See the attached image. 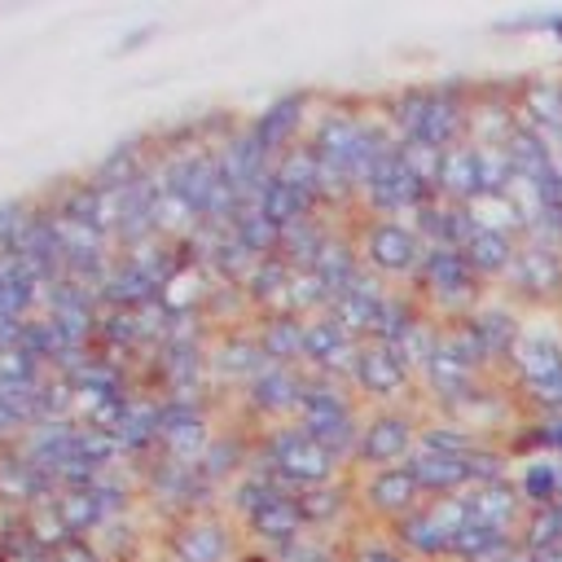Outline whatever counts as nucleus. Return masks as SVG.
Returning <instances> with one entry per match:
<instances>
[{
	"label": "nucleus",
	"mask_w": 562,
	"mask_h": 562,
	"mask_svg": "<svg viewBox=\"0 0 562 562\" xmlns=\"http://www.w3.org/2000/svg\"><path fill=\"white\" fill-rule=\"evenodd\" d=\"M215 162H220V176L224 184L250 206L259 198V189L272 180V158L259 149V140L250 136L246 123H237L220 145H215Z\"/></svg>",
	"instance_id": "obj_16"
},
{
	"label": "nucleus",
	"mask_w": 562,
	"mask_h": 562,
	"mask_svg": "<svg viewBox=\"0 0 562 562\" xmlns=\"http://www.w3.org/2000/svg\"><path fill=\"white\" fill-rule=\"evenodd\" d=\"M347 562H413V558L382 527H369L347 536Z\"/></svg>",
	"instance_id": "obj_39"
},
{
	"label": "nucleus",
	"mask_w": 562,
	"mask_h": 562,
	"mask_svg": "<svg viewBox=\"0 0 562 562\" xmlns=\"http://www.w3.org/2000/svg\"><path fill=\"white\" fill-rule=\"evenodd\" d=\"M272 562H347V536H325V531H303L299 540L281 544L268 553Z\"/></svg>",
	"instance_id": "obj_38"
},
{
	"label": "nucleus",
	"mask_w": 562,
	"mask_h": 562,
	"mask_svg": "<svg viewBox=\"0 0 562 562\" xmlns=\"http://www.w3.org/2000/svg\"><path fill=\"white\" fill-rule=\"evenodd\" d=\"M250 334L259 342V351L268 356V364H290L303 369V347H307V321L294 312H277V316H255Z\"/></svg>",
	"instance_id": "obj_25"
},
{
	"label": "nucleus",
	"mask_w": 562,
	"mask_h": 562,
	"mask_svg": "<svg viewBox=\"0 0 562 562\" xmlns=\"http://www.w3.org/2000/svg\"><path fill=\"white\" fill-rule=\"evenodd\" d=\"M272 176H277L281 184L303 189V193H312V198L321 202V158H316V149H312L307 140L290 145V149L272 162Z\"/></svg>",
	"instance_id": "obj_36"
},
{
	"label": "nucleus",
	"mask_w": 562,
	"mask_h": 562,
	"mask_svg": "<svg viewBox=\"0 0 562 562\" xmlns=\"http://www.w3.org/2000/svg\"><path fill=\"white\" fill-rule=\"evenodd\" d=\"M422 413L417 404H395V408H369L364 426H360V448H356V465L351 474H369V470H391L404 465L417 452L422 439Z\"/></svg>",
	"instance_id": "obj_6"
},
{
	"label": "nucleus",
	"mask_w": 562,
	"mask_h": 562,
	"mask_svg": "<svg viewBox=\"0 0 562 562\" xmlns=\"http://www.w3.org/2000/svg\"><path fill=\"white\" fill-rule=\"evenodd\" d=\"M0 562H53V549H44L18 518V527L9 536H0Z\"/></svg>",
	"instance_id": "obj_41"
},
{
	"label": "nucleus",
	"mask_w": 562,
	"mask_h": 562,
	"mask_svg": "<svg viewBox=\"0 0 562 562\" xmlns=\"http://www.w3.org/2000/svg\"><path fill=\"white\" fill-rule=\"evenodd\" d=\"M351 391L360 404L369 408H395V404H413V395L422 391L417 386V373L404 364V356L386 342H360V356L351 364Z\"/></svg>",
	"instance_id": "obj_9"
},
{
	"label": "nucleus",
	"mask_w": 562,
	"mask_h": 562,
	"mask_svg": "<svg viewBox=\"0 0 562 562\" xmlns=\"http://www.w3.org/2000/svg\"><path fill=\"white\" fill-rule=\"evenodd\" d=\"M470 83H430V88H400L382 101V119L391 123L400 145H430L448 154L452 145L470 140Z\"/></svg>",
	"instance_id": "obj_1"
},
{
	"label": "nucleus",
	"mask_w": 562,
	"mask_h": 562,
	"mask_svg": "<svg viewBox=\"0 0 562 562\" xmlns=\"http://www.w3.org/2000/svg\"><path fill=\"white\" fill-rule=\"evenodd\" d=\"M514 544H518V536H505V531L483 527V522H465L452 536L448 562H501V558L514 553Z\"/></svg>",
	"instance_id": "obj_34"
},
{
	"label": "nucleus",
	"mask_w": 562,
	"mask_h": 562,
	"mask_svg": "<svg viewBox=\"0 0 562 562\" xmlns=\"http://www.w3.org/2000/svg\"><path fill=\"white\" fill-rule=\"evenodd\" d=\"M53 505H57V514H61L70 540H97V536H101V527H105V509L97 505L92 487H66V492L53 496Z\"/></svg>",
	"instance_id": "obj_35"
},
{
	"label": "nucleus",
	"mask_w": 562,
	"mask_h": 562,
	"mask_svg": "<svg viewBox=\"0 0 562 562\" xmlns=\"http://www.w3.org/2000/svg\"><path fill=\"white\" fill-rule=\"evenodd\" d=\"M255 206L277 224V228H290V224H299V220H312V215H321L325 206L312 198V193H303V189H290V184H281L277 176L259 189V198H255Z\"/></svg>",
	"instance_id": "obj_33"
},
{
	"label": "nucleus",
	"mask_w": 562,
	"mask_h": 562,
	"mask_svg": "<svg viewBox=\"0 0 562 562\" xmlns=\"http://www.w3.org/2000/svg\"><path fill=\"white\" fill-rule=\"evenodd\" d=\"M342 470L356 465V448H360V426H364V404L356 400L351 382L338 378H321L307 373V391H303V408L294 417Z\"/></svg>",
	"instance_id": "obj_2"
},
{
	"label": "nucleus",
	"mask_w": 562,
	"mask_h": 562,
	"mask_svg": "<svg viewBox=\"0 0 562 562\" xmlns=\"http://www.w3.org/2000/svg\"><path fill=\"white\" fill-rule=\"evenodd\" d=\"M31 211H35L31 198H9V202H0V255H13V250H18V241H22L26 224H31Z\"/></svg>",
	"instance_id": "obj_40"
},
{
	"label": "nucleus",
	"mask_w": 562,
	"mask_h": 562,
	"mask_svg": "<svg viewBox=\"0 0 562 562\" xmlns=\"http://www.w3.org/2000/svg\"><path fill=\"white\" fill-rule=\"evenodd\" d=\"M299 509H303L307 531H325V536H338L342 531V536H351L342 522L351 514H360L356 509V474H342L334 483H321V487L299 492Z\"/></svg>",
	"instance_id": "obj_21"
},
{
	"label": "nucleus",
	"mask_w": 562,
	"mask_h": 562,
	"mask_svg": "<svg viewBox=\"0 0 562 562\" xmlns=\"http://www.w3.org/2000/svg\"><path fill=\"white\" fill-rule=\"evenodd\" d=\"M514 487H518V496H522L527 509H553V505H562V457L531 452L514 470Z\"/></svg>",
	"instance_id": "obj_30"
},
{
	"label": "nucleus",
	"mask_w": 562,
	"mask_h": 562,
	"mask_svg": "<svg viewBox=\"0 0 562 562\" xmlns=\"http://www.w3.org/2000/svg\"><path fill=\"white\" fill-rule=\"evenodd\" d=\"M237 531L241 522L224 509H202V514H184L176 522H167L162 536V553L171 562H237Z\"/></svg>",
	"instance_id": "obj_8"
},
{
	"label": "nucleus",
	"mask_w": 562,
	"mask_h": 562,
	"mask_svg": "<svg viewBox=\"0 0 562 562\" xmlns=\"http://www.w3.org/2000/svg\"><path fill=\"white\" fill-rule=\"evenodd\" d=\"M53 562H105V553L97 549V540H66L61 549H53Z\"/></svg>",
	"instance_id": "obj_43"
},
{
	"label": "nucleus",
	"mask_w": 562,
	"mask_h": 562,
	"mask_svg": "<svg viewBox=\"0 0 562 562\" xmlns=\"http://www.w3.org/2000/svg\"><path fill=\"white\" fill-rule=\"evenodd\" d=\"M290 285H294V268L281 255H272L250 268V277L241 281V294L255 316H277V312H290Z\"/></svg>",
	"instance_id": "obj_28"
},
{
	"label": "nucleus",
	"mask_w": 562,
	"mask_h": 562,
	"mask_svg": "<svg viewBox=\"0 0 562 562\" xmlns=\"http://www.w3.org/2000/svg\"><path fill=\"white\" fill-rule=\"evenodd\" d=\"M518 312H522V307H514L505 294H487L470 316L457 321V325L470 334L474 351L483 356L487 373H505V364H509V356H514V347H518V338H522V329H527V321H522Z\"/></svg>",
	"instance_id": "obj_11"
},
{
	"label": "nucleus",
	"mask_w": 562,
	"mask_h": 562,
	"mask_svg": "<svg viewBox=\"0 0 562 562\" xmlns=\"http://www.w3.org/2000/svg\"><path fill=\"white\" fill-rule=\"evenodd\" d=\"M413 562H448V549H452V531L443 527V518L435 514V505L426 501L422 509H413V514H404L400 522H391V527H382Z\"/></svg>",
	"instance_id": "obj_22"
},
{
	"label": "nucleus",
	"mask_w": 562,
	"mask_h": 562,
	"mask_svg": "<svg viewBox=\"0 0 562 562\" xmlns=\"http://www.w3.org/2000/svg\"><path fill=\"white\" fill-rule=\"evenodd\" d=\"M241 531H246V540H250L255 549H263V553H277L281 544L299 540V536L307 531L303 509H299V496H272L268 505H259V509L241 522Z\"/></svg>",
	"instance_id": "obj_24"
},
{
	"label": "nucleus",
	"mask_w": 562,
	"mask_h": 562,
	"mask_svg": "<svg viewBox=\"0 0 562 562\" xmlns=\"http://www.w3.org/2000/svg\"><path fill=\"white\" fill-rule=\"evenodd\" d=\"M356 356H360V338H356V334H347L329 312L307 321V347H303V369H307V373H321V378H338V382H347V378H351Z\"/></svg>",
	"instance_id": "obj_17"
},
{
	"label": "nucleus",
	"mask_w": 562,
	"mask_h": 562,
	"mask_svg": "<svg viewBox=\"0 0 562 562\" xmlns=\"http://www.w3.org/2000/svg\"><path fill=\"white\" fill-rule=\"evenodd\" d=\"M356 250H360V263L391 281V285H413L422 259H426V241L422 233L413 228V220H373V215H360L356 228Z\"/></svg>",
	"instance_id": "obj_5"
},
{
	"label": "nucleus",
	"mask_w": 562,
	"mask_h": 562,
	"mask_svg": "<svg viewBox=\"0 0 562 562\" xmlns=\"http://www.w3.org/2000/svg\"><path fill=\"white\" fill-rule=\"evenodd\" d=\"M501 562H536V553H531V549H522V544H514V553H509V558H501Z\"/></svg>",
	"instance_id": "obj_44"
},
{
	"label": "nucleus",
	"mask_w": 562,
	"mask_h": 562,
	"mask_svg": "<svg viewBox=\"0 0 562 562\" xmlns=\"http://www.w3.org/2000/svg\"><path fill=\"white\" fill-rule=\"evenodd\" d=\"M422 505H426V492L417 487V479H413L408 465L356 474V509L373 527H391V522H400L404 514H413Z\"/></svg>",
	"instance_id": "obj_13"
},
{
	"label": "nucleus",
	"mask_w": 562,
	"mask_h": 562,
	"mask_svg": "<svg viewBox=\"0 0 562 562\" xmlns=\"http://www.w3.org/2000/svg\"><path fill=\"white\" fill-rule=\"evenodd\" d=\"M250 457H255V426H215V435H211L198 470H202V479L211 487L224 492L233 479L246 474Z\"/></svg>",
	"instance_id": "obj_20"
},
{
	"label": "nucleus",
	"mask_w": 562,
	"mask_h": 562,
	"mask_svg": "<svg viewBox=\"0 0 562 562\" xmlns=\"http://www.w3.org/2000/svg\"><path fill=\"white\" fill-rule=\"evenodd\" d=\"M364 123H369V110H356L347 101H334V105H321L312 114V127H307V145L316 149L321 167L325 171H338L351 180V158L360 149V136H364ZM356 184V180H351Z\"/></svg>",
	"instance_id": "obj_12"
},
{
	"label": "nucleus",
	"mask_w": 562,
	"mask_h": 562,
	"mask_svg": "<svg viewBox=\"0 0 562 562\" xmlns=\"http://www.w3.org/2000/svg\"><path fill=\"white\" fill-rule=\"evenodd\" d=\"M408 290L417 294V303L439 325H452V321L470 316L487 299V281L470 268V259L461 250H448V246H426V259H422Z\"/></svg>",
	"instance_id": "obj_3"
},
{
	"label": "nucleus",
	"mask_w": 562,
	"mask_h": 562,
	"mask_svg": "<svg viewBox=\"0 0 562 562\" xmlns=\"http://www.w3.org/2000/svg\"><path fill=\"white\" fill-rule=\"evenodd\" d=\"M211 435H215L211 400H162V430H158V452L162 457L198 465Z\"/></svg>",
	"instance_id": "obj_15"
},
{
	"label": "nucleus",
	"mask_w": 562,
	"mask_h": 562,
	"mask_svg": "<svg viewBox=\"0 0 562 562\" xmlns=\"http://www.w3.org/2000/svg\"><path fill=\"white\" fill-rule=\"evenodd\" d=\"M57 496V483L13 443V448H0V509H13L18 518L44 501Z\"/></svg>",
	"instance_id": "obj_19"
},
{
	"label": "nucleus",
	"mask_w": 562,
	"mask_h": 562,
	"mask_svg": "<svg viewBox=\"0 0 562 562\" xmlns=\"http://www.w3.org/2000/svg\"><path fill=\"white\" fill-rule=\"evenodd\" d=\"M31 426H26V417L0 395V448H13V443H22V435H26Z\"/></svg>",
	"instance_id": "obj_42"
},
{
	"label": "nucleus",
	"mask_w": 562,
	"mask_h": 562,
	"mask_svg": "<svg viewBox=\"0 0 562 562\" xmlns=\"http://www.w3.org/2000/svg\"><path fill=\"white\" fill-rule=\"evenodd\" d=\"M501 294L514 307H562V246L522 237L509 272L501 277Z\"/></svg>",
	"instance_id": "obj_7"
},
{
	"label": "nucleus",
	"mask_w": 562,
	"mask_h": 562,
	"mask_svg": "<svg viewBox=\"0 0 562 562\" xmlns=\"http://www.w3.org/2000/svg\"><path fill=\"white\" fill-rule=\"evenodd\" d=\"M255 461H263L290 492H307V487H321V483H334V479L351 474L299 422L255 430Z\"/></svg>",
	"instance_id": "obj_4"
},
{
	"label": "nucleus",
	"mask_w": 562,
	"mask_h": 562,
	"mask_svg": "<svg viewBox=\"0 0 562 562\" xmlns=\"http://www.w3.org/2000/svg\"><path fill=\"white\" fill-rule=\"evenodd\" d=\"M316 97L312 92H281V97H272L246 127H250V136L259 140V149L277 162L290 145H299L303 136H307V127H312V114H316V105H312Z\"/></svg>",
	"instance_id": "obj_14"
},
{
	"label": "nucleus",
	"mask_w": 562,
	"mask_h": 562,
	"mask_svg": "<svg viewBox=\"0 0 562 562\" xmlns=\"http://www.w3.org/2000/svg\"><path fill=\"white\" fill-rule=\"evenodd\" d=\"M268 369V356L259 351L250 325H237V329H220L211 334V378L224 386V391H241L250 378H259Z\"/></svg>",
	"instance_id": "obj_18"
},
{
	"label": "nucleus",
	"mask_w": 562,
	"mask_h": 562,
	"mask_svg": "<svg viewBox=\"0 0 562 562\" xmlns=\"http://www.w3.org/2000/svg\"><path fill=\"white\" fill-rule=\"evenodd\" d=\"M334 233H338V220H334L329 211H321V215H312V220H299V224L281 228V246H277V255H281L294 272H312L316 259H321V250L329 246Z\"/></svg>",
	"instance_id": "obj_29"
},
{
	"label": "nucleus",
	"mask_w": 562,
	"mask_h": 562,
	"mask_svg": "<svg viewBox=\"0 0 562 562\" xmlns=\"http://www.w3.org/2000/svg\"><path fill=\"white\" fill-rule=\"evenodd\" d=\"M536 562H562V544H553V549H544V553H536Z\"/></svg>",
	"instance_id": "obj_45"
},
{
	"label": "nucleus",
	"mask_w": 562,
	"mask_h": 562,
	"mask_svg": "<svg viewBox=\"0 0 562 562\" xmlns=\"http://www.w3.org/2000/svg\"><path fill=\"white\" fill-rule=\"evenodd\" d=\"M413 228L422 233L426 246H448V250H465V241L474 237V215L470 206L461 202H443V198H430L417 215H413Z\"/></svg>",
	"instance_id": "obj_26"
},
{
	"label": "nucleus",
	"mask_w": 562,
	"mask_h": 562,
	"mask_svg": "<svg viewBox=\"0 0 562 562\" xmlns=\"http://www.w3.org/2000/svg\"><path fill=\"white\" fill-rule=\"evenodd\" d=\"M435 198L461 202V206H470L479 198V149H474V140H461V145H452L443 154L439 180H435Z\"/></svg>",
	"instance_id": "obj_31"
},
{
	"label": "nucleus",
	"mask_w": 562,
	"mask_h": 562,
	"mask_svg": "<svg viewBox=\"0 0 562 562\" xmlns=\"http://www.w3.org/2000/svg\"><path fill=\"white\" fill-rule=\"evenodd\" d=\"M465 509H470V522H483V527H496L505 536H522V522H527V505L514 487V479L505 483H479V487H465Z\"/></svg>",
	"instance_id": "obj_23"
},
{
	"label": "nucleus",
	"mask_w": 562,
	"mask_h": 562,
	"mask_svg": "<svg viewBox=\"0 0 562 562\" xmlns=\"http://www.w3.org/2000/svg\"><path fill=\"white\" fill-rule=\"evenodd\" d=\"M518 246H522V237H514V233H501V228H474V237L465 241V259H470V268L492 285H501V277L509 272V263H514V255H518Z\"/></svg>",
	"instance_id": "obj_32"
},
{
	"label": "nucleus",
	"mask_w": 562,
	"mask_h": 562,
	"mask_svg": "<svg viewBox=\"0 0 562 562\" xmlns=\"http://www.w3.org/2000/svg\"><path fill=\"white\" fill-rule=\"evenodd\" d=\"M404 465L413 470V479H417V487L426 492V501L461 496L465 487H474V479H470V461H465V457H448V452H426V448H417Z\"/></svg>",
	"instance_id": "obj_27"
},
{
	"label": "nucleus",
	"mask_w": 562,
	"mask_h": 562,
	"mask_svg": "<svg viewBox=\"0 0 562 562\" xmlns=\"http://www.w3.org/2000/svg\"><path fill=\"white\" fill-rule=\"evenodd\" d=\"M228 233H233V241H241L255 259H272L277 255V246H281V228L250 202V206H241V215L228 224Z\"/></svg>",
	"instance_id": "obj_37"
},
{
	"label": "nucleus",
	"mask_w": 562,
	"mask_h": 562,
	"mask_svg": "<svg viewBox=\"0 0 562 562\" xmlns=\"http://www.w3.org/2000/svg\"><path fill=\"white\" fill-rule=\"evenodd\" d=\"M303 391H307V369H290V364H268L259 378H250L237 391L241 413L250 417L255 430L294 422L303 408Z\"/></svg>",
	"instance_id": "obj_10"
}]
</instances>
